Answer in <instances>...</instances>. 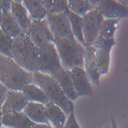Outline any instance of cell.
<instances>
[{
    "instance_id": "1",
    "label": "cell",
    "mask_w": 128,
    "mask_h": 128,
    "mask_svg": "<svg viewBox=\"0 0 128 128\" xmlns=\"http://www.w3.org/2000/svg\"><path fill=\"white\" fill-rule=\"evenodd\" d=\"M0 82L9 90H22L33 83V73L23 69L13 58L0 54Z\"/></svg>"
},
{
    "instance_id": "2",
    "label": "cell",
    "mask_w": 128,
    "mask_h": 128,
    "mask_svg": "<svg viewBox=\"0 0 128 128\" xmlns=\"http://www.w3.org/2000/svg\"><path fill=\"white\" fill-rule=\"evenodd\" d=\"M39 52V48L25 32L13 38L12 58L23 69L32 73L37 72L36 64Z\"/></svg>"
},
{
    "instance_id": "3",
    "label": "cell",
    "mask_w": 128,
    "mask_h": 128,
    "mask_svg": "<svg viewBox=\"0 0 128 128\" xmlns=\"http://www.w3.org/2000/svg\"><path fill=\"white\" fill-rule=\"evenodd\" d=\"M33 83L43 90L50 102L59 106L67 116L75 111L73 102L66 96L56 80L52 76L36 72L33 73Z\"/></svg>"
},
{
    "instance_id": "4",
    "label": "cell",
    "mask_w": 128,
    "mask_h": 128,
    "mask_svg": "<svg viewBox=\"0 0 128 128\" xmlns=\"http://www.w3.org/2000/svg\"><path fill=\"white\" fill-rule=\"evenodd\" d=\"M54 44L64 69L71 70L75 67L84 68L86 48L76 39L63 38Z\"/></svg>"
},
{
    "instance_id": "5",
    "label": "cell",
    "mask_w": 128,
    "mask_h": 128,
    "mask_svg": "<svg viewBox=\"0 0 128 128\" xmlns=\"http://www.w3.org/2000/svg\"><path fill=\"white\" fill-rule=\"evenodd\" d=\"M36 68L37 72L50 76L63 68L54 42H49L39 48Z\"/></svg>"
},
{
    "instance_id": "6",
    "label": "cell",
    "mask_w": 128,
    "mask_h": 128,
    "mask_svg": "<svg viewBox=\"0 0 128 128\" xmlns=\"http://www.w3.org/2000/svg\"><path fill=\"white\" fill-rule=\"evenodd\" d=\"M116 44V40L113 38H103L98 37L93 47L95 51V58L99 72L101 75H106L109 72L110 64V52Z\"/></svg>"
},
{
    "instance_id": "7",
    "label": "cell",
    "mask_w": 128,
    "mask_h": 128,
    "mask_svg": "<svg viewBox=\"0 0 128 128\" xmlns=\"http://www.w3.org/2000/svg\"><path fill=\"white\" fill-rule=\"evenodd\" d=\"M104 18L97 9H94L83 17V32L85 48L93 45L100 34V30Z\"/></svg>"
},
{
    "instance_id": "8",
    "label": "cell",
    "mask_w": 128,
    "mask_h": 128,
    "mask_svg": "<svg viewBox=\"0 0 128 128\" xmlns=\"http://www.w3.org/2000/svg\"><path fill=\"white\" fill-rule=\"evenodd\" d=\"M25 33L39 48L49 42H54L46 18L42 20H32L29 28Z\"/></svg>"
},
{
    "instance_id": "9",
    "label": "cell",
    "mask_w": 128,
    "mask_h": 128,
    "mask_svg": "<svg viewBox=\"0 0 128 128\" xmlns=\"http://www.w3.org/2000/svg\"><path fill=\"white\" fill-rule=\"evenodd\" d=\"M46 20L54 38L53 42L63 38L76 39L73 34L70 22L69 21L66 13L47 15Z\"/></svg>"
},
{
    "instance_id": "10",
    "label": "cell",
    "mask_w": 128,
    "mask_h": 128,
    "mask_svg": "<svg viewBox=\"0 0 128 128\" xmlns=\"http://www.w3.org/2000/svg\"><path fill=\"white\" fill-rule=\"evenodd\" d=\"M96 9L99 11L104 19L120 20L128 18V8L117 1L100 0L97 1Z\"/></svg>"
},
{
    "instance_id": "11",
    "label": "cell",
    "mask_w": 128,
    "mask_h": 128,
    "mask_svg": "<svg viewBox=\"0 0 128 128\" xmlns=\"http://www.w3.org/2000/svg\"><path fill=\"white\" fill-rule=\"evenodd\" d=\"M70 72L77 97L92 96L94 94V90L85 69L80 67H75L70 70Z\"/></svg>"
},
{
    "instance_id": "12",
    "label": "cell",
    "mask_w": 128,
    "mask_h": 128,
    "mask_svg": "<svg viewBox=\"0 0 128 128\" xmlns=\"http://www.w3.org/2000/svg\"><path fill=\"white\" fill-rule=\"evenodd\" d=\"M28 102V100L22 90H9L5 102L2 106L3 114L22 112Z\"/></svg>"
},
{
    "instance_id": "13",
    "label": "cell",
    "mask_w": 128,
    "mask_h": 128,
    "mask_svg": "<svg viewBox=\"0 0 128 128\" xmlns=\"http://www.w3.org/2000/svg\"><path fill=\"white\" fill-rule=\"evenodd\" d=\"M84 69L90 82L95 85H99L101 74L97 64L95 51L93 45L86 47L84 56Z\"/></svg>"
},
{
    "instance_id": "14",
    "label": "cell",
    "mask_w": 128,
    "mask_h": 128,
    "mask_svg": "<svg viewBox=\"0 0 128 128\" xmlns=\"http://www.w3.org/2000/svg\"><path fill=\"white\" fill-rule=\"evenodd\" d=\"M60 85L66 96L71 101H74L78 98L74 89L71 72L70 70H66L63 68L61 71L58 72L52 76Z\"/></svg>"
},
{
    "instance_id": "15",
    "label": "cell",
    "mask_w": 128,
    "mask_h": 128,
    "mask_svg": "<svg viewBox=\"0 0 128 128\" xmlns=\"http://www.w3.org/2000/svg\"><path fill=\"white\" fill-rule=\"evenodd\" d=\"M36 125L23 112L3 114V126L10 128H33Z\"/></svg>"
},
{
    "instance_id": "16",
    "label": "cell",
    "mask_w": 128,
    "mask_h": 128,
    "mask_svg": "<svg viewBox=\"0 0 128 128\" xmlns=\"http://www.w3.org/2000/svg\"><path fill=\"white\" fill-rule=\"evenodd\" d=\"M23 112L35 124H50L46 117L45 104L29 101L23 110Z\"/></svg>"
},
{
    "instance_id": "17",
    "label": "cell",
    "mask_w": 128,
    "mask_h": 128,
    "mask_svg": "<svg viewBox=\"0 0 128 128\" xmlns=\"http://www.w3.org/2000/svg\"><path fill=\"white\" fill-rule=\"evenodd\" d=\"M46 114L48 121L54 128H63L65 125L67 115L56 104L49 102L46 104Z\"/></svg>"
},
{
    "instance_id": "18",
    "label": "cell",
    "mask_w": 128,
    "mask_h": 128,
    "mask_svg": "<svg viewBox=\"0 0 128 128\" xmlns=\"http://www.w3.org/2000/svg\"><path fill=\"white\" fill-rule=\"evenodd\" d=\"M10 12L22 30L24 32H26L31 24L32 19L26 7L23 6L22 1H12Z\"/></svg>"
},
{
    "instance_id": "19",
    "label": "cell",
    "mask_w": 128,
    "mask_h": 128,
    "mask_svg": "<svg viewBox=\"0 0 128 128\" xmlns=\"http://www.w3.org/2000/svg\"><path fill=\"white\" fill-rule=\"evenodd\" d=\"M0 28L4 33H6L8 36L12 38H14L21 34L22 32H24L20 28L10 11L3 12V22Z\"/></svg>"
},
{
    "instance_id": "20",
    "label": "cell",
    "mask_w": 128,
    "mask_h": 128,
    "mask_svg": "<svg viewBox=\"0 0 128 128\" xmlns=\"http://www.w3.org/2000/svg\"><path fill=\"white\" fill-rule=\"evenodd\" d=\"M22 4L28 12L32 20H42L46 18L47 12L42 3V0H24Z\"/></svg>"
},
{
    "instance_id": "21",
    "label": "cell",
    "mask_w": 128,
    "mask_h": 128,
    "mask_svg": "<svg viewBox=\"0 0 128 128\" xmlns=\"http://www.w3.org/2000/svg\"><path fill=\"white\" fill-rule=\"evenodd\" d=\"M28 101L36 102L42 104H47L50 101L43 90L34 83H30L22 90Z\"/></svg>"
},
{
    "instance_id": "22",
    "label": "cell",
    "mask_w": 128,
    "mask_h": 128,
    "mask_svg": "<svg viewBox=\"0 0 128 128\" xmlns=\"http://www.w3.org/2000/svg\"><path fill=\"white\" fill-rule=\"evenodd\" d=\"M67 17L70 22L71 30L74 38L85 47V42L83 32V17H80L72 12H67Z\"/></svg>"
},
{
    "instance_id": "23",
    "label": "cell",
    "mask_w": 128,
    "mask_h": 128,
    "mask_svg": "<svg viewBox=\"0 0 128 128\" xmlns=\"http://www.w3.org/2000/svg\"><path fill=\"white\" fill-rule=\"evenodd\" d=\"M68 6L69 11L80 17H83L89 12L96 9L92 1L88 0H69Z\"/></svg>"
},
{
    "instance_id": "24",
    "label": "cell",
    "mask_w": 128,
    "mask_h": 128,
    "mask_svg": "<svg viewBox=\"0 0 128 128\" xmlns=\"http://www.w3.org/2000/svg\"><path fill=\"white\" fill-rule=\"evenodd\" d=\"M42 3L48 15L67 13L69 11L66 0H42Z\"/></svg>"
},
{
    "instance_id": "25",
    "label": "cell",
    "mask_w": 128,
    "mask_h": 128,
    "mask_svg": "<svg viewBox=\"0 0 128 128\" xmlns=\"http://www.w3.org/2000/svg\"><path fill=\"white\" fill-rule=\"evenodd\" d=\"M119 20L117 19H104L100 30L99 36L103 38H114L115 32L118 28Z\"/></svg>"
},
{
    "instance_id": "26",
    "label": "cell",
    "mask_w": 128,
    "mask_h": 128,
    "mask_svg": "<svg viewBox=\"0 0 128 128\" xmlns=\"http://www.w3.org/2000/svg\"><path fill=\"white\" fill-rule=\"evenodd\" d=\"M13 38L8 36L0 28V54L12 58V46Z\"/></svg>"
},
{
    "instance_id": "27",
    "label": "cell",
    "mask_w": 128,
    "mask_h": 128,
    "mask_svg": "<svg viewBox=\"0 0 128 128\" xmlns=\"http://www.w3.org/2000/svg\"><path fill=\"white\" fill-rule=\"evenodd\" d=\"M63 128H80L75 115V111L70 113L67 116V120Z\"/></svg>"
},
{
    "instance_id": "28",
    "label": "cell",
    "mask_w": 128,
    "mask_h": 128,
    "mask_svg": "<svg viewBox=\"0 0 128 128\" xmlns=\"http://www.w3.org/2000/svg\"><path fill=\"white\" fill-rule=\"evenodd\" d=\"M8 90L9 89L3 83L0 82V107H2L5 102Z\"/></svg>"
},
{
    "instance_id": "29",
    "label": "cell",
    "mask_w": 128,
    "mask_h": 128,
    "mask_svg": "<svg viewBox=\"0 0 128 128\" xmlns=\"http://www.w3.org/2000/svg\"><path fill=\"white\" fill-rule=\"evenodd\" d=\"M11 3H12V0H9V1H8V0H0V9L3 12L10 11Z\"/></svg>"
},
{
    "instance_id": "30",
    "label": "cell",
    "mask_w": 128,
    "mask_h": 128,
    "mask_svg": "<svg viewBox=\"0 0 128 128\" xmlns=\"http://www.w3.org/2000/svg\"><path fill=\"white\" fill-rule=\"evenodd\" d=\"M33 128H54L50 124H36Z\"/></svg>"
},
{
    "instance_id": "31",
    "label": "cell",
    "mask_w": 128,
    "mask_h": 128,
    "mask_svg": "<svg viewBox=\"0 0 128 128\" xmlns=\"http://www.w3.org/2000/svg\"><path fill=\"white\" fill-rule=\"evenodd\" d=\"M3 110H2V107H0V128L3 126Z\"/></svg>"
},
{
    "instance_id": "32",
    "label": "cell",
    "mask_w": 128,
    "mask_h": 128,
    "mask_svg": "<svg viewBox=\"0 0 128 128\" xmlns=\"http://www.w3.org/2000/svg\"><path fill=\"white\" fill-rule=\"evenodd\" d=\"M110 125H111L112 128H118V126H117V124H116L115 120H113V118H111V120H110Z\"/></svg>"
},
{
    "instance_id": "33",
    "label": "cell",
    "mask_w": 128,
    "mask_h": 128,
    "mask_svg": "<svg viewBox=\"0 0 128 128\" xmlns=\"http://www.w3.org/2000/svg\"><path fill=\"white\" fill-rule=\"evenodd\" d=\"M3 12L0 9V27H1L2 22H3Z\"/></svg>"
},
{
    "instance_id": "34",
    "label": "cell",
    "mask_w": 128,
    "mask_h": 128,
    "mask_svg": "<svg viewBox=\"0 0 128 128\" xmlns=\"http://www.w3.org/2000/svg\"><path fill=\"white\" fill-rule=\"evenodd\" d=\"M103 128H112V127H111L110 124H106L105 126H104V127H103Z\"/></svg>"
},
{
    "instance_id": "35",
    "label": "cell",
    "mask_w": 128,
    "mask_h": 128,
    "mask_svg": "<svg viewBox=\"0 0 128 128\" xmlns=\"http://www.w3.org/2000/svg\"><path fill=\"white\" fill-rule=\"evenodd\" d=\"M1 128H8V127H6V126H2Z\"/></svg>"
}]
</instances>
